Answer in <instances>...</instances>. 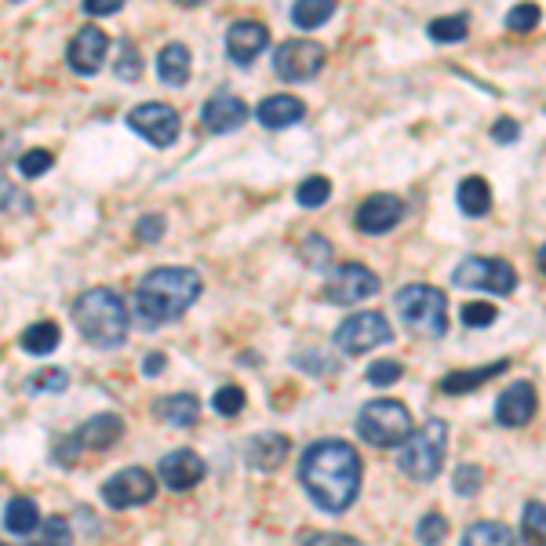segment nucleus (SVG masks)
Wrapping results in <instances>:
<instances>
[{"label":"nucleus","instance_id":"39","mask_svg":"<svg viewBox=\"0 0 546 546\" xmlns=\"http://www.w3.org/2000/svg\"><path fill=\"white\" fill-rule=\"evenodd\" d=\"M539 19H543V11H539V4H514L510 8V15H506V30L510 33H528V30H536Z\"/></svg>","mask_w":546,"mask_h":546},{"label":"nucleus","instance_id":"37","mask_svg":"<svg viewBox=\"0 0 546 546\" xmlns=\"http://www.w3.org/2000/svg\"><path fill=\"white\" fill-rule=\"evenodd\" d=\"M481 485H485V470L477 463H463L452 477L455 496H463V499H474L477 492H481Z\"/></svg>","mask_w":546,"mask_h":546},{"label":"nucleus","instance_id":"47","mask_svg":"<svg viewBox=\"0 0 546 546\" xmlns=\"http://www.w3.org/2000/svg\"><path fill=\"white\" fill-rule=\"evenodd\" d=\"M121 8H124V0H84V11L95 15V19H102V15H117Z\"/></svg>","mask_w":546,"mask_h":546},{"label":"nucleus","instance_id":"15","mask_svg":"<svg viewBox=\"0 0 546 546\" xmlns=\"http://www.w3.org/2000/svg\"><path fill=\"white\" fill-rule=\"evenodd\" d=\"M539 412V397L532 383H514L506 386L496 401V423L506 430H517V426H528Z\"/></svg>","mask_w":546,"mask_h":546},{"label":"nucleus","instance_id":"28","mask_svg":"<svg viewBox=\"0 0 546 546\" xmlns=\"http://www.w3.org/2000/svg\"><path fill=\"white\" fill-rule=\"evenodd\" d=\"M59 324H51V321H37V324H30L26 332H22V350L26 354H33V357H48L55 346H59Z\"/></svg>","mask_w":546,"mask_h":546},{"label":"nucleus","instance_id":"30","mask_svg":"<svg viewBox=\"0 0 546 546\" xmlns=\"http://www.w3.org/2000/svg\"><path fill=\"white\" fill-rule=\"evenodd\" d=\"M426 33H430V41L437 44H459L466 41V33H470V15H466V11H455V15H445V19H434Z\"/></svg>","mask_w":546,"mask_h":546},{"label":"nucleus","instance_id":"44","mask_svg":"<svg viewBox=\"0 0 546 546\" xmlns=\"http://www.w3.org/2000/svg\"><path fill=\"white\" fill-rule=\"evenodd\" d=\"M164 215L161 212H150V215H142L139 223H135V237H139L142 244H157L164 237Z\"/></svg>","mask_w":546,"mask_h":546},{"label":"nucleus","instance_id":"19","mask_svg":"<svg viewBox=\"0 0 546 546\" xmlns=\"http://www.w3.org/2000/svg\"><path fill=\"white\" fill-rule=\"evenodd\" d=\"M244 121H248V106H244V99L230 95V91L212 95V99L204 102V110H201V124L215 135L237 132Z\"/></svg>","mask_w":546,"mask_h":546},{"label":"nucleus","instance_id":"35","mask_svg":"<svg viewBox=\"0 0 546 546\" xmlns=\"http://www.w3.org/2000/svg\"><path fill=\"white\" fill-rule=\"evenodd\" d=\"M70 386V375L62 372V368H41L37 375L26 379V390L30 394H62Z\"/></svg>","mask_w":546,"mask_h":546},{"label":"nucleus","instance_id":"9","mask_svg":"<svg viewBox=\"0 0 546 546\" xmlns=\"http://www.w3.org/2000/svg\"><path fill=\"white\" fill-rule=\"evenodd\" d=\"M390 339H394L390 321H386L383 314H372V310L346 317V321L339 324V332H335V346L350 357L372 354L375 346H386Z\"/></svg>","mask_w":546,"mask_h":546},{"label":"nucleus","instance_id":"43","mask_svg":"<svg viewBox=\"0 0 546 546\" xmlns=\"http://www.w3.org/2000/svg\"><path fill=\"white\" fill-rule=\"evenodd\" d=\"M401 375H405V364H401V361H375L372 368H368V383L394 386Z\"/></svg>","mask_w":546,"mask_h":546},{"label":"nucleus","instance_id":"42","mask_svg":"<svg viewBox=\"0 0 546 546\" xmlns=\"http://www.w3.org/2000/svg\"><path fill=\"white\" fill-rule=\"evenodd\" d=\"M51 164H55V157L48 150H26L19 157V172L26 179H41L44 172H51Z\"/></svg>","mask_w":546,"mask_h":546},{"label":"nucleus","instance_id":"49","mask_svg":"<svg viewBox=\"0 0 546 546\" xmlns=\"http://www.w3.org/2000/svg\"><path fill=\"white\" fill-rule=\"evenodd\" d=\"M164 372V354H146L142 357V375H161Z\"/></svg>","mask_w":546,"mask_h":546},{"label":"nucleus","instance_id":"29","mask_svg":"<svg viewBox=\"0 0 546 546\" xmlns=\"http://www.w3.org/2000/svg\"><path fill=\"white\" fill-rule=\"evenodd\" d=\"M335 15V0H295L292 22L299 30H317Z\"/></svg>","mask_w":546,"mask_h":546},{"label":"nucleus","instance_id":"22","mask_svg":"<svg viewBox=\"0 0 546 546\" xmlns=\"http://www.w3.org/2000/svg\"><path fill=\"white\" fill-rule=\"evenodd\" d=\"M506 368H510V361H492V364H485V368H459V372H448L445 379H441V394H448V397L474 394V390H481L488 379L503 375Z\"/></svg>","mask_w":546,"mask_h":546},{"label":"nucleus","instance_id":"18","mask_svg":"<svg viewBox=\"0 0 546 546\" xmlns=\"http://www.w3.org/2000/svg\"><path fill=\"white\" fill-rule=\"evenodd\" d=\"M106 51H110V37H106L99 26H84V30L70 41L66 59H70V66L77 73L91 77V73H99V66L106 62Z\"/></svg>","mask_w":546,"mask_h":546},{"label":"nucleus","instance_id":"41","mask_svg":"<svg viewBox=\"0 0 546 546\" xmlns=\"http://www.w3.org/2000/svg\"><path fill=\"white\" fill-rule=\"evenodd\" d=\"M113 70H117V77H121V81H139V70H142L139 48L124 41L121 48H117V62H113Z\"/></svg>","mask_w":546,"mask_h":546},{"label":"nucleus","instance_id":"17","mask_svg":"<svg viewBox=\"0 0 546 546\" xmlns=\"http://www.w3.org/2000/svg\"><path fill=\"white\" fill-rule=\"evenodd\" d=\"M266 44H270V33H266L263 22H233L230 30H226V55H230L237 66H252L259 55L266 51Z\"/></svg>","mask_w":546,"mask_h":546},{"label":"nucleus","instance_id":"24","mask_svg":"<svg viewBox=\"0 0 546 546\" xmlns=\"http://www.w3.org/2000/svg\"><path fill=\"white\" fill-rule=\"evenodd\" d=\"M157 419H164L168 426H179V430H186V426H193L197 419H201V401H197L193 394L161 397V401H157Z\"/></svg>","mask_w":546,"mask_h":546},{"label":"nucleus","instance_id":"20","mask_svg":"<svg viewBox=\"0 0 546 546\" xmlns=\"http://www.w3.org/2000/svg\"><path fill=\"white\" fill-rule=\"evenodd\" d=\"M288 448H292V441L284 434H255L248 437V445H244V459H248L252 470L273 474V470L288 459Z\"/></svg>","mask_w":546,"mask_h":546},{"label":"nucleus","instance_id":"1","mask_svg":"<svg viewBox=\"0 0 546 546\" xmlns=\"http://www.w3.org/2000/svg\"><path fill=\"white\" fill-rule=\"evenodd\" d=\"M361 455L346 441H317L299 459V481H303L306 496L314 499L328 514H343L361 496Z\"/></svg>","mask_w":546,"mask_h":546},{"label":"nucleus","instance_id":"5","mask_svg":"<svg viewBox=\"0 0 546 546\" xmlns=\"http://www.w3.org/2000/svg\"><path fill=\"white\" fill-rule=\"evenodd\" d=\"M394 306L405 328L426 339H441L448 332V299L430 284H408L394 295Z\"/></svg>","mask_w":546,"mask_h":546},{"label":"nucleus","instance_id":"32","mask_svg":"<svg viewBox=\"0 0 546 546\" xmlns=\"http://www.w3.org/2000/svg\"><path fill=\"white\" fill-rule=\"evenodd\" d=\"M30 546H73V528L66 517H48L37 525Z\"/></svg>","mask_w":546,"mask_h":546},{"label":"nucleus","instance_id":"16","mask_svg":"<svg viewBox=\"0 0 546 546\" xmlns=\"http://www.w3.org/2000/svg\"><path fill=\"white\" fill-rule=\"evenodd\" d=\"M157 477H161L164 488H172V492H190L193 485H201L204 481V459L190 448H175L161 459L157 466Z\"/></svg>","mask_w":546,"mask_h":546},{"label":"nucleus","instance_id":"46","mask_svg":"<svg viewBox=\"0 0 546 546\" xmlns=\"http://www.w3.org/2000/svg\"><path fill=\"white\" fill-rule=\"evenodd\" d=\"M303 546H361V543L343 536V532H310V536L303 539Z\"/></svg>","mask_w":546,"mask_h":546},{"label":"nucleus","instance_id":"40","mask_svg":"<svg viewBox=\"0 0 546 546\" xmlns=\"http://www.w3.org/2000/svg\"><path fill=\"white\" fill-rule=\"evenodd\" d=\"M244 401H248V397H244L241 386H219L212 397V408L219 415H226V419H233L237 412H244Z\"/></svg>","mask_w":546,"mask_h":546},{"label":"nucleus","instance_id":"52","mask_svg":"<svg viewBox=\"0 0 546 546\" xmlns=\"http://www.w3.org/2000/svg\"><path fill=\"white\" fill-rule=\"evenodd\" d=\"M0 546H4V543H0Z\"/></svg>","mask_w":546,"mask_h":546},{"label":"nucleus","instance_id":"4","mask_svg":"<svg viewBox=\"0 0 546 546\" xmlns=\"http://www.w3.org/2000/svg\"><path fill=\"white\" fill-rule=\"evenodd\" d=\"M445 452H448V426L445 419H430L426 426L412 430V434L397 445V470L419 485L434 481L445 466Z\"/></svg>","mask_w":546,"mask_h":546},{"label":"nucleus","instance_id":"34","mask_svg":"<svg viewBox=\"0 0 546 546\" xmlns=\"http://www.w3.org/2000/svg\"><path fill=\"white\" fill-rule=\"evenodd\" d=\"M328 197H332V182L324 179V175H310V179H303L299 190H295V201L303 204V208H321Z\"/></svg>","mask_w":546,"mask_h":546},{"label":"nucleus","instance_id":"50","mask_svg":"<svg viewBox=\"0 0 546 546\" xmlns=\"http://www.w3.org/2000/svg\"><path fill=\"white\" fill-rule=\"evenodd\" d=\"M536 263H539V270H543V273H546V244H543V248H539V255H536Z\"/></svg>","mask_w":546,"mask_h":546},{"label":"nucleus","instance_id":"31","mask_svg":"<svg viewBox=\"0 0 546 546\" xmlns=\"http://www.w3.org/2000/svg\"><path fill=\"white\" fill-rule=\"evenodd\" d=\"M521 539L525 546H546V506L539 499L525 503V514H521Z\"/></svg>","mask_w":546,"mask_h":546},{"label":"nucleus","instance_id":"23","mask_svg":"<svg viewBox=\"0 0 546 546\" xmlns=\"http://www.w3.org/2000/svg\"><path fill=\"white\" fill-rule=\"evenodd\" d=\"M157 77H161L168 88H182L190 81V48L186 44H168L157 55Z\"/></svg>","mask_w":546,"mask_h":546},{"label":"nucleus","instance_id":"21","mask_svg":"<svg viewBox=\"0 0 546 546\" xmlns=\"http://www.w3.org/2000/svg\"><path fill=\"white\" fill-rule=\"evenodd\" d=\"M255 117H259L263 128L281 132V128H292V124L303 121L306 106H303V99H295V95H270V99H263V106L255 110Z\"/></svg>","mask_w":546,"mask_h":546},{"label":"nucleus","instance_id":"13","mask_svg":"<svg viewBox=\"0 0 546 546\" xmlns=\"http://www.w3.org/2000/svg\"><path fill=\"white\" fill-rule=\"evenodd\" d=\"M128 124H132L146 142L161 146V150L179 139V128H182L179 113H175L172 106H164V102H142V106H135V110L128 113Z\"/></svg>","mask_w":546,"mask_h":546},{"label":"nucleus","instance_id":"26","mask_svg":"<svg viewBox=\"0 0 546 546\" xmlns=\"http://www.w3.org/2000/svg\"><path fill=\"white\" fill-rule=\"evenodd\" d=\"M41 525V510L33 499H11L8 510H4V528L11 536H33Z\"/></svg>","mask_w":546,"mask_h":546},{"label":"nucleus","instance_id":"25","mask_svg":"<svg viewBox=\"0 0 546 546\" xmlns=\"http://www.w3.org/2000/svg\"><path fill=\"white\" fill-rule=\"evenodd\" d=\"M455 201H459L463 215H470V219H481V215H488V208H492V190H488V182L481 179V175H470V179L459 182V190H455Z\"/></svg>","mask_w":546,"mask_h":546},{"label":"nucleus","instance_id":"8","mask_svg":"<svg viewBox=\"0 0 546 546\" xmlns=\"http://www.w3.org/2000/svg\"><path fill=\"white\" fill-rule=\"evenodd\" d=\"M455 288H481V292L510 295L517 288V270L506 259H488V255H470L455 266Z\"/></svg>","mask_w":546,"mask_h":546},{"label":"nucleus","instance_id":"10","mask_svg":"<svg viewBox=\"0 0 546 546\" xmlns=\"http://www.w3.org/2000/svg\"><path fill=\"white\" fill-rule=\"evenodd\" d=\"M324 62H328V55H324V48L317 41H284L281 48L273 51V70H277V77L281 81H314L317 73L324 70Z\"/></svg>","mask_w":546,"mask_h":546},{"label":"nucleus","instance_id":"45","mask_svg":"<svg viewBox=\"0 0 546 546\" xmlns=\"http://www.w3.org/2000/svg\"><path fill=\"white\" fill-rule=\"evenodd\" d=\"M492 321H496V303H463L466 328H485Z\"/></svg>","mask_w":546,"mask_h":546},{"label":"nucleus","instance_id":"51","mask_svg":"<svg viewBox=\"0 0 546 546\" xmlns=\"http://www.w3.org/2000/svg\"><path fill=\"white\" fill-rule=\"evenodd\" d=\"M175 4H182V8H197V4H208V0H175Z\"/></svg>","mask_w":546,"mask_h":546},{"label":"nucleus","instance_id":"27","mask_svg":"<svg viewBox=\"0 0 546 546\" xmlns=\"http://www.w3.org/2000/svg\"><path fill=\"white\" fill-rule=\"evenodd\" d=\"M459 546H514V532L503 521H474Z\"/></svg>","mask_w":546,"mask_h":546},{"label":"nucleus","instance_id":"12","mask_svg":"<svg viewBox=\"0 0 546 546\" xmlns=\"http://www.w3.org/2000/svg\"><path fill=\"white\" fill-rule=\"evenodd\" d=\"M157 496V477L142 466H128L121 474H113L106 485H102V499L113 506V510H128V506H142Z\"/></svg>","mask_w":546,"mask_h":546},{"label":"nucleus","instance_id":"48","mask_svg":"<svg viewBox=\"0 0 546 546\" xmlns=\"http://www.w3.org/2000/svg\"><path fill=\"white\" fill-rule=\"evenodd\" d=\"M492 139H496V142H517V121H514V117H499V121L492 124Z\"/></svg>","mask_w":546,"mask_h":546},{"label":"nucleus","instance_id":"6","mask_svg":"<svg viewBox=\"0 0 546 546\" xmlns=\"http://www.w3.org/2000/svg\"><path fill=\"white\" fill-rule=\"evenodd\" d=\"M357 434L372 448H397L412 434V412H408L405 401L375 397L357 412Z\"/></svg>","mask_w":546,"mask_h":546},{"label":"nucleus","instance_id":"7","mask_svg":"<svg viewBox=\"0 0 546 546\" xmlns=\"http://www.w3.org/2000/svg\"><path fill=\"white\" fill-rule=\"evenodd\" d=\"M124 434V423L117 419V415H95V419H88L84 426H77L66 441H62L59 448H55V463L62 466H73L77 463V455L84 452H106V448H113L117 441H121Z\"/></svg>","mask_w":546,"mask_h":546},{"label":"nucleus","instance_id":"33","mask_svg":"<svg viewBox=\"0 0 546 546\" xmlns=\"http://www.w3.org/2000/svg\"><path fill=\"white\" fill-rule=\"evenodd\" d=\"M299 255H303V263L310 270H324V266L332 263V244L321 233H306L303 244H299Z\"/></svg>","mask_w":546,"mask_h":546},{"label":"nucleus","instance_id":"11","mask_svg":"<svg viewBox=\"0 0 546 546\" xmlns=\"http://www.w3.org/2000/svg\"><path fill=\"white\" fill-rule=\"evenodd\" d=\"M375 292H379V277L361 263L335 266V270L328 273V281H324V303H332V306L361 303V299H372Z\"/></svg>","mask_w":546,"mask_h":546},{"label":"nucleus","instance_id":"14","mask_svg":"<svg viewBox=\"0 0 546 546\" xmlns=\"http://www.w3.org/2000/svg\"><path fill=\"white\" fill-rule=\"evenodd\" d=\"M401 219H405V201L394 197V193H372V197L357 208V230L372 233V237L390 233Z\"/></svg>","mask_w":546,"mask_h":546},{"label":"nucleus","instance_id":"36","mask_svg":"<svg viewBox=\"0 0 546 546\" xmlns=\"http://www.w3.org/2000/svg\"><path fill=\"white\" fill-rule=\"evenodd\" d=\"M0 212L4 215H30L33 212L30 193H22L19 186H11L4 175H0Z\"/></svg>","mask_w":546,"mask_h":546},{"label":"nucleus","instance_id":"3","mask_svg":"<svg viewBox=\"0 0 546 546\" xmlns=\"http://www.w3.org/2000/svg\"><path fill=\"white\" fill-rule=\"evenodd\" d=\"M128 306L113 288H88V292L73 303V324L81 328L84 343L99 346V350H113L124 343L128 335Z\"/></svg>","mask_w":546,"mask_h":546},{"label":"nucleus","instance_id":"2","mask_svg":"<svg viewBox=\"0 0 546 546\" xmlns=\"http://www.w3.org/2000/svg\"><path fill=\"white\" fill-rule=\"evenodd\" d=\"M201 273L190 266H157L135 288V321L142 328H157L182 317L201 295Z\"/></svg>","mask_w":546,"mask_h":546},{"label":"nucleus","instance_id":"38","mask_svg":"<svg viewBox=\"0 0 546 546\" xmlns=\"http://www.w3.org/2000/svg\"><path fill=\"white\" fill-rule=\"evenodd\" d=\"M445 536H448V517L445 514H426L419 525H415V539L423 546H441L445 543Z\"/></svg>","mask_w":546,"mask_h":546}]
</instances>
